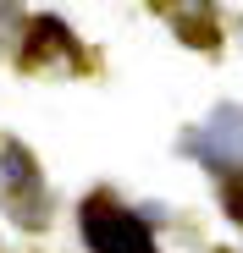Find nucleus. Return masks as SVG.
<instances>
[{
	"instance_id": "obj_1",
	"label": "nucleus",
	"mask_w": 243,
	"mask_h": 253,
	"mask_svg": "<svg viewBox=\"0 0 243 253\" xmlns=\"http://www.w3.org/2000/svg\"><path fill=\"white\" fill-rule=\"evenodd\" d=\"M83 242L94 253H155V237L149 226L133 215V209H116L105 198L83 204Z\"/></svg>"
}]
</instances>
